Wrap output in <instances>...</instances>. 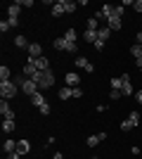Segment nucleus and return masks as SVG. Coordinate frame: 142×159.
Segmentation results:
<instances>
[{
	"mask_svg": "<svg viewBox=\"0 0 142 159\" xmlns=\"http://www.w3.org/2000/svg\"><path fill=\"white\" fill-rule=\"evenodd\" d=\"M14 83H17V86H19V90H24V95H28V98L38 93V83H36V81H31V79L17 76V79H14Z\"/></svg>",
	"mask_w": 142,
	"mask_h": 159,
	"instance_id": "nucleus-1",
	"label": "nucleus"
},
{
	"mask_svg": "<svg viewBox=\"0 0 142 159\" xmlns=\"http://www.w3.org/2000/svg\"><path fill=\"white\" fill-rule=\"evenodd\" d=\"M17 93H19V86L14 81H0V95H2V100H12Z\"/></svg>",
	"mask_w": 142,
	"mask_h": 159,
	"instance_id": "nucleus-2",
	"label": "nucleus"
},
{
	"mask_svg": "<svg viewBox=\"0 0 142 159\" xmlns=\"http://www.w3.org/2000/svg\"><path fill=\"white\" fill-rule=\"evenodd\" d=\"M52 48H54V50H59V52H62V50H64V52H78V43H69L64 36H62V38H54Z\"/></svg>",
	"mask_w": 142,
	"mask_h": 159,
	"instance_id": "nucleus-3",
	"label": "nucleus"
},
{
	"mask_svg": "<svg viewBox=\"0 0 142 159\" xmlns=\"http://www.w3.org/2000/svg\"><path fill=\"white\" fill-rule=\"evenodd\" d=\"M121 83H123V86H121V95H123V98L135 95V88H133V83H130V76H128V74H123V76H121Z\"/></svg>",
	"mask_w": 142,
	"mask_h": 159,
	"instance_id": "nucleus-4",
	"label": "nucleus"
},
{
	"mask_svg": "<svg viewBox=\"0 0 142 159\" xmlns=\"http://www.w3.org/2000/svg\"><path fill=\"white\" fill-rule=\"evenodd\" d=\"M74 64L78 66V69H83V71H88V74H93V71H95V66L90 64V60H88V57H83V55H81V57H76Z\"/></svg>",
	"mask_w": 142,
	"mask_h": 159,
	"instance_id": "nucleus-5",
	"label": "nucleus"
},
{
	"mask_svg": "<svg viewBox=\"0 0 142 159\" xmlns=\"http://www.w3.org/2000/svg\"><path fill=\"white\" fill-rule=\"evenodd\" d=\"M52 86H54V74H52V69H47V71H43L41 88H43V90H47V88H52Z\"/></svg>",
	"mask_w": 142,
	"mask_h": 159,
	"instance_id": "nucleus-6",
	"label": "nucleus"
},
{
	"mask_svg": "<svg viewBox=\"0 0 142 159\" xmlns=\"http://www.w3.org/2000/svg\"><path fill=\"white\" fill-rule=\"evenodd\" d=\"M64 83H67L69 88H78V83H81V76L76 71H69L67 76H64Z\"/></svg>",
	"mask_w": 142,
	"mask_h": 159,
	"instance_id": "nucleus-7",
	"label": "nucleus"
},
{
	"mask_svg": "<svg viewBox=\"0 0 142 159\" xmlns=\"http://www.w3.org/2000/svg\"><path fill=\"white\" fill-rule=\"evenodd\" d=\"M28 57H33V60L43 57V45L41 43H31V45H28Z\"/></svg>",
	"mask_w": 142,
	"mask_h": 159,
	"instance_id": "nucleus-8",
	"label": "nucleus"
},
{
	"mask_svg": "<svg viewBox=\"0 0 142 159\" xmlns=\"http://www.w3.org/2000/svg\"><path fill=\"white\" fill-rule=\"evenodd\" d=\"M33 64H36V69H38V71H47V69H50V60H47L45 55H43V57H38V60H33Z\"/></svg>",
	"mask_w": 142,
	"mask_h": 159,
	"instance_id": "nucleus-9",
	"label": "nucleus"
},
{
	"mask_svg": "<svg viewBox=\"0 0 142 159\" xmlns=\"http://www.w3.org/2000/svg\"><path fill=\"white\" fill-rule=\"evenodd\" d=\"M0 112H2V116H5V119H14V112H12V107H10V102H7V100H2V102H0Z\"/></svg>",
	"mask_w": 142,
	"mask_h": 159,
	"instance_id": "nucleus-10",
	"label": "nucleus"
},
{
	"mask_svg": "<svg viewBox=\"0 0 142 159\" xmlns=\"http://www.w3.org/2000/svg\"><path fill=\"white\" fill-rule=\"evenodd\" d=\"M17 152H19L21 157L28 154V152H31V143H28V140H17Z\"/></svg>",
	"mask_w": 142,
	"mask_h": 159,
	"instance_id": "nucleus-11",
	"label": "nucleus"
},
{
	"mask_svg": "<svg viewBox=\"0 0 142 159\" xmlns=\"http://www.w3.org/2000/svg\"><path fill=\"white\" fill-rule=\"evenodd\" d=\"M19 12H21V2H12V5L7 7V14L12 19H19Z\"/></svg>",
	"mask_w": 142,
	"mask_h": 159,
	"instance_id": "nucleus-12",
	"label": "nucleus"
},
{
	"mask_svg": "<svg viewBox=\"0 0 142 159\" xmlns=\"http://www.w3.org/2000/svg\"><path fill=\"white\" fill-rule=\"evenodd\" d=\"M62 14H67V10H64V2L57 0V2L52 5V17H62Z\"/></svg>",
	"mask_w": 142,
	"mask_h": 159,
	"instance_id": "nucleus-13",
	"label": "nucleus"
},
{
	"mask_svg": "<svg viewBox=\"0 0 142 159\" xmlns=\"http://www.w3.org/2000/svg\"><path fill=\"white\" fill-rule=\"evenodd\" d=\"M45 102H47V100L43 98V93H41V90H38L36 95H31V105H36V107H43Z\"/></svg>",
	"mask_w": 142,
	"mask_h": 159,
	"instance_id": "nucleus-14",
	"label": "nucleus"
},
{
	"mask_svg": "<svg viewBox=\"0 0 142 159\" xmlns=\"http://www.w3.org/2000/svg\"><path fill=\"white\" fill-rule=\"evenodd\" d=\"M69 98H74V88H69V86L59 88V100H69Z\"/></svg>",
	"mask_w": 142,
	"mask_h": 159,
	"instance_id": "nucleus-15",
	"label": "nucleus"
},
{
	"mask_svg": "<svg viewBox=\"0 0 142 159\" xmlns=\"http://www.w3.org/2000/svg\"><path fill=\"white\" fill-rule=\"evenodd\" d=\"M83 40H85V43H93V45H95V40H97V31H90V29H85V33H83Z\"/></svg>",
	"mask_w": 142,
	"mask_h": 159,
	"instance_id": "nucleus-16",
	"label": "nucleus"
},
{
	"mask_svg": "<svg viewBox=\"0 0 142 159\" xmlns=\"http://www.w3.org/2000/svg\"><path fill=\"white\" fill-rule=\"evenodd\" d=\"M109 36H111V29H109V26H100V31H97V38L107 43V38H109Z\"/></svg>",
	"mask_w": 142,
	"mask_h": 159,
	"instance_id": "nucleus-17",
	"label": "nucleus"
},
{
	"mask_svg": "<svg viewBox=\"0 0 142 159\" xmlns=\"http://www.w3.org/2000/svg\"><path fill=\"white\" fill-rule=\"evenodd\" d=\"M14 45H17V48H24V50H28V45H31V43L26 40V36H17V38H14Z\"/></svg>",
	"mask_w": 142,
	"mask_h": 159,
	"instance_id": "nucleus-18",
	"label": "nucleus"
},
{
	"mask_svg": "<svg viewBox=\"0 0 142 159\" xmlns=\"http://www.w3.org/2000/svg\"><path fill=\"white\" fill-rule=\"evenodd\" d=\"M10 76H12V71H10V66H7V64H2V66H0V81H12Z\"/></svg>",
	"mask_w": 142,
	"mask_h": 159,
	"instance_id": "nucleus-19",
	"label": "nucleus"
},
{
	"mask_svg": "<svg viewBox=\"0 0 142 159\" xmlns=\"http://www.w3.org/2000/svg\"><path fill=\"white\" fill-rule=\"evenodd\" d=\"M2 150H5V154H10V152H17V140H5Z\"/></svg>",
	"mask_w": 142,
	"mask_h": 159,
	"instance_id": "nucleus-20",
	"label": "nucleus"
},
{
	"mask_svg": "<svg viewBox=\"0 0 142 159\" xmlns=\"http://www.w3.org/2000/svg\"><path fill=\"white\" fill-rule=\"evenodd\" d=\"M130 55H133L135 60H140V57H142V45H140V43H135V45H130Z\"/></svg>",
	"mask_w": 142,
	"mask_h": 159,
	"instance_id": "nucleus-21",
	"label": "nucleus"
},
{
	"mask_svg": "<svg viewBox=\"0 0 142 159\" xmlns=\"http://www.w3.org/2000/svg\"><path fill=\"white\" fill-rule=\"evenodd\" d=\"M14 128H17V126H14V119H5V121H2V131H5V133H12Z\"/></svg>",
	"mask_w": 142,
	"mask_h": 159,
	"instance_id": "nucleus-22",
	"label": "nucleus"
},
{
	"mask_svg": "<svg viewBox=\"0 0 142 159\" xmlns=\"http://www.w3.org/2000/svg\"><path fill=\"white\" fill-rule=\"evenodd\" d=\"M64 2V10H67V14L76 12V7H78V2H71V0H62Z\"/></svg>",
	"mask_w": 142,
	"mask_h": 159,
	"instance_id": "nucleus-23",
	"label": "nucleus"
},
{
	"mask_svg": "<svg viewBox=\"0 0 142 159\" xmlns=\"http://www.w3.org/2000/svg\"><path fill=\"white\" fill-rule=\"evenodd\" d=\"M64 38H67L69 43H76V40H78V36H76V29H67V33H64Z\"/></svg>",
	"mask_w": 142,
	"mask_h": 159,
	"instance_id": "nucleus-24",
	"label": "nucleus"
},
{
	"mask_svg": "<svg viewBox=\"0 0 142 159\" xmlns=\"http://www.w3.org/2000/svg\"><path fill=\"white\" fill-rule=\"evenodd\" d=\"M100 135H97V133H95V135H88V140H85V143H88V147H97L100 145Z\"/></svg>",
	"mask_w": 142,
	"mask_h": 159,
	"instance_id": "nucleus-25",
	"label": "nucleus"
},
{
	"mask_svg": "<svg viewBox=\"0 0 142 159\" xmlns=\"http://www.w3.org/2000/svg\"><path fill=\"white\" fill-rule=\"evenodd\" d=\"M109 29H111V31H118V29H121V19H118V17H111V19H109Z\"/></svg>",
	"mask_w": 142,
	"mask_h": 159,
	"instance_id": "nucleus-26",
	"label": "nucleus"
},
{
	"mask_svg": "<svg viewBox=\"0 0 142 159\" xmlns=\"http://www.w3.org/2000/svg\"><path fill=\"white\" fill-rule=\"evenodd\" d=\"M88 29H90V31H100V21L95 19V17H90V19H88Z\"/></svg>",
	"mask_w": 142,
	"mask_h": 159,
	"instance_id": "nucleus-27",
	"label": "nucleus"
},
{
	"mask_svg": "<svg viewBox=\"0 0 142 159\" xmlns=\"http://www.w3.org/2000/svg\"><path fill=\"white\" fill-rule=\"evenodd\" d=\"M118 128H121V133H128V131H130V128H133V121H130V119H126V121H121V126H118Z\"/></svg>",
	"mask_w": 142,
	"mask_h": 159,
	"instance_id": "nucleus-28",
	"label": "nucleus"
},
{
	"mask_svg": "<svg viewBox=\"0 0 142 159\" xmlns=\"http://www.w3.org/2000/svg\"><path fill=\"white\" fill-rule=\"evenodd\" d=\"M128 119L133 121V126H137V124H140V121H142V116H140V114H137V112H130V114H128Z\"/></svg>",
	"mask_w": 142,
	"mask_h": 159,
	"instance_id": "nucleus-29",
	"label": "nucleus"
},
{
	"mask_svg": "<svg viewBox=\"0 0 142 159\" xmlns=\"http://www.w3.org/2000/svg\"><path fill=\"white\" fill-rule=\"evenodd\" d=\"M109 86H111V90H121L123 83H121V79H111V81H109Z\"/></svg>",
	"mask_w": 142,
	"mask_h": 159,
	"instance_id": "nucleus-30",
	"label": "nucleus"
},
{
	"mask_svg": "<svg viewBox=\"0 0 142 159\" xmlns=\"http://www.w3.org/2000/svg\"><path fill=\"white\" fill-rule=\"evenodd\" d=\"M95 50H97V52H102V50H104V48H107V43H104V40H100V38H97V40H95Z\"/></svg>",
	"mask_w": 142,
	"mask_h": 159,
	"instance_id": "nucleus-31",
	"label": "nucleus"
},
{
	"mask_svg": "<svg viewBox=\"0 0 142 159\" xmlns=\"http://www.w3.org/2000/svg\"><path fill=\"white\" fill-rule=\"evenodd\" d=\"M38 112H41L43 116H50V112H52V109H50V105H47V102H45V105H43V107H38Z\"/></svg>",
	"mask_w": 142,
	"mask_h": 159,
	"instance_id": "nucleus-32",
	"label": "nucleus"
},
{
	"mask_svg": "<svg viewBox=\"0 0 142 159\" xmlns=\"http://www.w3.org/2000/svg\"><path fill=\"white\" fill-rule=\"evenodd\" d=\"M31 81H36V83H38V88H41V83H43V71H36L33 76H31Z\"/></svg>",
	"mask_w": 142,
	"mask_h": 159,
	"instance_id": "nucleus-33",
	"label": "nucleus"
},
{
	"mask_svg": "<svg viewBox=\"0 0 142 159\" xmlns=\"http://www.w3.org/2000/svg\"><path fill=\"white\" fill-rule=\"evenodd\" d=\"M114 17H118V19L123 17V5H114Z\"/></svg>",
	"mask_w": 142,
	"mask_h": 159,
	"instance_id": "nucleus-34",
	"label": "nucleus"
},
{
	"mask_svg": "<svg viewBox=\"0 0 142 159\" xmlns=\"http://www.w3.org/2000/svg\"><path fill=\"white\" fill-rule=\"evenodd\" d=\"M10 31V24H7V19H2L0 21V33H7Z\"/></svg>",
	"mask_w": 142,
	"mask_h": 159,
	"instance_id": "nucleus-35",
	"label": "nucleus"
},
{
	"mask_svg": "<svg viewBox=\"0 0 142 159\" xmlns=\"http://www.w3.org/2000/svg\"><path fill=\"white\" fill-rule=\"evenodd\" d=\"M109 98H111V100H121L123 95H121V90H111V93H109Z\"/></svg>",
	"mask_w": 142,
	"mask_h": 159,
	"instance_id": "nucleus-36",
	"label": "nucleus"
},
{
	"mask_svg": "<svg viewBox=\"0 0 142 159\" xmlns=\"http://www.w3.org/2000/svg\"><path fill=\"white\" fill-rule=\"evenodd\" d=\"M133 7H135V12H142V0H135V2H133Z\"/></svg>",
	"mask_w": 142,
	"mask_h": 159,
	"instance_id": "nucleus-37",
	"label": "nucleus"
},
{
	"mask_svg": "<svg viewBox=\"0 0 142 159\" xmlns=\"http://www.w3.org/2000/svg\"><path fill=\"white\" fill-rule=\"evenodd\" d=\"M7 159H21V154L19 152H10V154H7Z\"/></svg>",
	"mask_w": 142,
	"mask_h": 159,
	"instance_id": "nucleus-38",
	"label": "nucleus"
},
{
	"mask_svg": "<svg viewBox=\"0 0 142 159\" xmlns=\"http://www.w3.org/2000/svg\"><path fill=\"white\" fill-rule=\"evenodd\" d=\"M7 24H10V29H12V26H17V24H19V19H12V17H10V19H7Z\"/></svg>",
	"mask_w": 142,
	"mask_h": 159,
	"instance_id": "nucleus-39",
	"label": "nucleus"
},
{
	"mask_svg": "<svg viewBox=\"0 0 142 159\" xmlns=\"http://www.w3.org/2000/svg\"><path fill=\"white\" fill-rule=\"evenodd\" d=\"M135 43H140V45H142V31H137V36H135Z\"/></svg>",
	"mask_w": 142,
	"mask_h": 159,
	"instance_id": "nucleus-40",
	"label": "nucleus"
},
{
	"mask_svg": "<svg viewBox=\"0 0 142 159\" xmlns=\"http://www.w3.org/2000/svg\"><path fill=\"white\" fill-rule=\"evenodd\" d=\"M135 100H137V102H142V90H135Z\"/></svg>",
	"mask_w": 142,
	"mask_h": 159,
	"instance_id": "nucleus-41",
	"label": "nucleus"
},
{
	"mask_svg": "<svg viewBox=\"0 0 142 159\" xmlns=\"http://www.w3.org/2000/svg\"><path fill=\"white\" fill-rule=\"evenodd\" d=\"M52 159H64V157H62V152H54V157Z\"/></svg>",
	"mask_w": 142,
	"mask_h": 159,
	"instance_id": "nucleus-42",
	"label": "nucleus"
},
{
	"mask_svg": "<svg viewBox=\"0 0 142 159\" xmlns=\"http://www.w3.org/2000/svg\"><path fill=\"white\" fill-rule=\"evenodd\" d=\"M90 159H100V157H90Z\"/></svg>",
	"mask_w": 142,
	"mask_h": 159,
	"instance_id": "nucleus-43",
	"label": "nucleus"
}]
</instances>
